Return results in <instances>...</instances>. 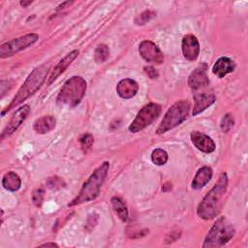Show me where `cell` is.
Segmentation results:
<instances>
[{
	"instance_id": "d4e9b609",
	"label": "cell",
	"mask_w": 248,
	"mask_h": 248,
	"mask_svg": "<svg viewBox=\"0 0 248 248\" xmlns=\"http://www.w3.org/2000/svg\"><path fill=\"white\" fill-rule=\"evenodd\" d=\"M79 142H80V146L81 149L84 153H86L92 146L93 142H94V139L92 137V135L90 134H85L83 135L80 139H79Z\"/></svg>"
},
{
	"instance_id": "ba28073f",
	"label": "cell",
	"mask_w": 248,
	"mask_h": 248,
	"mask_svg": "<svg viewBox=\"0 0 248 248\" xmlns=\"http://www.w3.org/2000/svg\"><path fill=\"white\" fill-rule=\"evenodd\" d=\"M39 39L38 34L36 33H29L24 36L15 38L11 41L4 43L0 46V57L6 58L13 56L14 54L29 47L33 44H35Z\"/></svg>"
},
{
	"instance_id": "484cf974",
	"label": "cell",
	"mask_w": 248,
	"mask_h": 248,
	"mask_svg": "<svg viewBox=\"0 0 248 248\" xmlns=\"http://www.w3.org/2000/svg\"><path fill=\"white\" fill-rule=\"evenodd\" d=\"M233 123H234L233 117H232L230 113L225 114V115H224V117L222 118V120H221V124H220L222 131H223V132H225V133L229 132V131L232 128Z\"/></svg>"
},
{
	"instance_id": "7c38bea8",
	"label": "cell",
	"mask_w": 248,
	"mask_h": 248,
	"mask_svg": "<svg viewBox=\"0 0 248 248\" xmlns=\"http://www.w3.org/2000/svg\"><path fill=\"white\" fill-rule=\"evenodd\" d=\"M205 88L199 89V90H194L195 92L193 93L195 105L193 108V115H197L201 113L202 111L205 110L208 107H210L214 102H215V96L212 92L204 90Z\"/></svg>"
},
{
	"instance_id": "5bb4252c",
	"label": "cell",
	"mask_w": 248,
	"mask_h": 248,
	"mask_svg": "<svg viewBox=\"0 0 248 248\" xmlns=\"http://www.w3.org/2000/svg\"><path fill=\"white\" fill-rule=\"evenodd\" d=\"M191 140L195 147L202 152L211 153L215 150L216 146L212 139L202 132L193 131L191 133Z\"/></svg>"
},
{
	"instance_id": "5b68a950",
	"label": "cell",
	"mask_w": 248,
	"mask_h": 248,
	"mask_svg": "<svg viewBox=\"0 0 248 248\" xmlns=\"http://www.w3.org/2000/svg\"><path fill=\"white\" fill-rule=\"evenodd\" d=\"M234 232L235 230L232 224L226 217H220L215 221L206 234L202 247L212 248L223 246L233 237Z\"/></svg>"
},
{
	"instance_id": "f1b7e54d",
	"label": "cell",
	"mask_w": 248,
	"mask_h": 248,
	"mask_svg": "<svg viewBox=\"0 0 248 248\" xmlns=\"http://www.w3.org/2000/svg\"><path fill=\"white\" fill-rule=\"evenodd\" d=\"M144 72L146 73V75L150 78H158L159 74L157 72V70L151 66H147V67H144Z\"/></svg>"
},
{
	"instance_id": "9c48e42d",
	"label": "cell",
	"mask_w": 248,
	"mask_h": 248,
	"mask_svg": "<svg viewBox=\"0 0 248 248\" xmlns=\"http://www.w3.org/2000/svg\"><path fill=\"white\" fill-rule=\"evenodd\" d=\"M139 52L146 62L154 64H162L164 62L163 52L157 45L151 41H142L139 46Z\"/></svg>"
},
{
	"instance_id": "2e32d148",
	"label": "cell",
	"mask_w": 248,
	"mask_h": 248,
	"mask_svg": "<svg viewBox=\"0 0 248 248\" xmlns=\"http://www.w3.org/2000/svg\"><path fill=\"white\" fill-rule=\"evenodd\" d=\"M78 55V50L75 49L73 51H71L70 53H68L63 59H61L58 64L54 67V69L51 72V75L48 78V84H51L67 68L68 66L77 58V56Z\"/></svg>"
},
{
	"instance_id": "7a4b0ae2",
	"label": "cell",
	"mask_w": 248,
	"mask_h": 248,
	"mask_svg": "<svg viewBox=\"0 0 248 248\" xmlns=\"http://www.w3.org/2000/svg\"><path fill=\"white\" fill-rule=\"evenodd\" d=\"M108 170L109 163L107 161L102 163L83 183L78 195L68 203V206H75L95 200L100 194L101 187L108 176Z\"/></svg>"
},
{
	"instance_id": "f546056e",
	"label": "cell",
	"mask_w": 248,
	"mask_h": 248,
	"mask_svg": "<svg viewBox=\"0 0 248 248\" xmlns=\"http://www.w3.org/2000/svg\"><path fill=\"white\" fill-rule=\"evenodd\" d=\"M40 246H42V247H58V245L56 243H53V242L44 243V244H41Z\"/></svg>"
},
{
	"instance_id": "4dcf8cb0",
	"label": "cell",
	"mask_w": 248,
	"mask_h": 248,
	"mask_svg": "<svg viewBox=\"0 0 248 248\" xmlns=\"http://www.w3.org/2000/svg\"><path fill=\"white\" fill-rule=\"evenodd\" d=\"M32 3V1H21L20 2V6H22L23 8H26L28 5H30Z\"/></svg>"
},
{
	"instance_id": "52a82bcc",
	"label": "cell",
	"mask_w": 248,
	"mask_h": 248,
	"mask_svg": "<svg viewBox=\"0 0 248 248\" xmlns=\"http://www.w3.org/2000/svg\"><path fill=\"white\" fill-rule=\"evenodd\" d=\"M161 113V106L156 103L145 105L137 114L133 122L129 126V131L138 133L153 123Z\"/></svg>"
},
{
	"instance_id": "3957f363",
	"label": "cell",
	"mask_w": 248,
	"mask_h": 248,
	"mask_svg": "<svg viewBox=\"0 0 248 248\" xmlns=\"http://www.w3.org/2000/svg\"><path fill=\"white\" fill-rule=\"evenodd\" d=\"M49 71V66L46 64H42L38 67H36L28 76L22 86L18 89L16 96L13 98L12 102L6 107L5 109L2 110L1 115L4 116V114L11 109L15 108L18 105H20L23 101H25L27 98H29L31 95H33L44 83L47 74Z\"/></svg>"
},
{
	"instance_id": "277c9868",
	"label": "cell",
	"mask_w": 248,
	"mask_h": 248,
	"mask_svg": "<svg viewBox=\"0 0 248 248\" xmlns=\"http://www.w3.org/2000/svg\"><path fill=\"white\" fill-rule=\"evenodd\" d=\"M85 91V79L79 76H74L65 81L56 98V102L60 106L74 108L80 103Z\"/></svg>"
},
{
	"instance_id": "4316f807",
	"label": "cell",
	"mask_w": 248,
	"mask_h": 248,
	"mask_svg": "<svg viewBox=\"0 0 248 248\" xmlns=\"http://www.w3.org/2000/svg\"><path fill=\"white\" fill-rule=\"evenodd\" d=\"M44 196H45V191L43 189H37L33 192L32 200L36 206H41L44 201Z\"/></svg>"
},
{
	"instance_id": "7402d4cb",
	"label": "cell",
	"mask_w": 248,
	"mask_h": 248,
	"mask_svg": "<svg viewBox=\"0 0 248 248\" xmlns=\"http://www.w3.org/2000/svg\"><path fill=\"white\" fill-rule=\"evenodd\" d=\"M168 153L162 148H156L151 153V160L155 165L163 166L168 161Z\"/></svg>"
},
{
	"instance_id": "9a60e30c",
	"label": "cell",
	"mask_w": 248,
	"mask_h": 248,
	"mask_svg": "<svg viewBox=\"0 0 248 248\" xmlns=\"http://www.w3.org/2000/svg\"><path fill=\"white\" fill-rule=\"evenodd\" d=\"M138 90L139 84L132 78L121 79L116 86L117 94L123 99H130L134 97L138 93Z\"/></svg>"
},
{
	"instance_id": "6da1fadb",
	"label": "cell",
	"mask_w": 248,
	"mask_h": 248,
	"mask_svg": "<svg viewBox=\"0 0 248 248\" xmlns=\"http://www.w3.org/2000/svg\"><path fill=\"white\" fill-rule=\"evenodd\" d=\"M227 173L222 172L213 188L207 192L197 208V214L200 218L209 220L217 216L223 205V199L227 191Z\"/></svg>"
},
{
	"instance_id": "ac0fdd59",
	"label": "cell",
	"mask_w": 248,
	"mask_h": 248,
	"mask_svg": "<svg viewBox=\"0 0 248 248\" xmlns=\"http://www.w3.org/2000/svg\"><path fill=\"white\" fill-rule=\"evenodd\" d=\"M212 177V170L209 167H202L201 169H199V170L197 171L193 181H192V188L195 190H199L202 189V187H204L209 180Z\"/></svg>"
},
{
	"instance_id": "ffe728a7",
	"label": "cell",
	"mask_w": 248,
	"mask_h": 248,
	"mask_svg": "<svg viewBox=\"0 0 248 248\" xmlns=\"http://www.w3.org/2000/svg\"><path fill=\"white\" fill-rule=\"evenodd\" d=\"M2 185L6 190H9L11 192H16L20 188L21 180L16 172L9 171L5 173L3 176Z\"/></svg>"
},
{
	"instance_id": "603a6c76",
	"label": "cell",
	"mask_w": 248,
	"mask_h": 248,
	"mask_svg": "<svg viewBox=\"0 0 248 248\" xmlns=\"http://www.w3.org/2000/svg\"><path fill=\"white\" fill-rule=\"evenodd\" d=\"M109 54V49L107 45H99L94 52V58L97 63H103L107 60Z\"/></svg>"
},
{
	"instance_id": "83f0119b",
	"label": "cell",
	"mask_w": 248,
	"mask_h": 248,
	"mask_svg": "<svg viewBox=\"0 0 248 248\" xmlns=\"http://www.w3.org/2000/svg\"><path fill=\"white\" fill-rule=\"evenodd\" d=\"M63 184V181L57 177V176H54V177H50L48 180H47V185L49 188H56L57 186L61 187Z\"/></svg>"
},
{
	"instance_id": "30bf717a",
	"label": "cell",
	"mask_w": 248,
	"mask_h": 248,
	"mask_svg": "<svg viewBox=\"0 0 248 248\" xmlns=\"http://www.w3.org/2000/svg\"><path fill=\"white\" fill-rule=\"evenodd\" d=\"M29 112H30L29 105H23L22 107L18 108L13 114L8 125L3 130L2 134H1V140H4L6 137L11 136L25 120V118L27 117Z\"/></svg>"
},
{
	"instance_id": "d6986e66",
	"label": "cell",
	"mask_w": 248,
	"mask_h": 248,
	"mask_svg": "<svg viewBox=\"0 0 248 248\" xmlns=\"http://www.w3.org/2000/svg\"><path fill=\"white\" fill-rule=\"evenodd\" d=\"M56 125V119L52 115H45L35 120L33 129L39 134H46L54 129Z\"/></svg>"
},
{
	"instance_id": "4fadbf2b",
	"label": "cell",
	"mask_w": 248,
	"mask_h": 248,
	"mask_svg": "<svg viewBox=\"0 0 248 248\" xmlns=\"http://www.w3.org/2000/svg\"><path fill=\"white\" fill-rule=\"evenodd\" d=\"M182 52L184 57L189 61H194L200 54V44L196 36L188 34L183 37L181 43Z\"/></svg>"
},
{
	"instance_id": "44dd1931",
	"label": "cell",
	"mask_w": 248,
	"mask_h": 248,
	"mask_svg": "<svg viewBox=\"0 0 248 248\" xmlns=\"http://www.w3.org/2000/svg\"><path fill=\"white\" fill-rule=\"evenodd\" d=\"M111 204H112L114 211L118 215V217L123 222H126L129 217V212H128V209H127V206L125 205V203L119 198L113 197L111 199Z\"/></svg>"
},
{
	"instance_id": "cb8c5ba5",
	"label": "cell",
	"mask_w": 248,
	"mask_h": 248,
	"mask_svg": "<svg viewBox=\"0 0 248 248\" xmlns=\"http://www.w3.org/2000/svg\"><path fill=\"white\" fill-rule=\"evenodd\" d=\"M155 16H156V14L152 11H149V10L144 11L135 18V23L138 25H143L147 21H149L152 17H154Z\"/></svg>"
},
{
	"instance_id": "8992f818",
	"label": "cell",
	"mask_w": 248,
	"mask_h": 248,
	"mask_svg": "<svg viewBox=\"0 0 248 248\" xmlns=\"http://www.w3.org/2000/svg\"><path fill=\"white\" fill-rule=\"evenodd\" d=\"M189 111L190 104L187 101H177L167 110L159 127L156 130V133L161 135L178 126L187 118Z\"/></svg>"
},
{
	"instance_id": "e0dca14e",
	"label": "cell",
	"mask_w": 248,
	"mask_h": 248,
	"mask_svg": "<svg viewBox=\"0 0 248 248\" xmlns=\"http://www.w3.org/2000/svg\"><path fill=\"white\" fill-rule=\"evenodd\" d=\"M234 68H235V64L231 58L222 56L219 59H217V61L213 65L212 72L215 76L222 78L226 75L233 72Z\"/></svg>"
},
{
	"instance_id": "8fae6325",
	"label": "cell",
	"mask_w": 248,
	"mask_h": 248,
	"mask_svg": "<svg viewBox=\"0 0 248 248\" xmlns=\"http://www.w3.org/2000/svg\"><path fill=\"white\" fill-rule=\"evenodd\" d=\"M206 71L207 65L205 63H202L190 74L188 78V84L193 90L202 89L209 85V79Z\"/></svg>"
}]
</instances>
